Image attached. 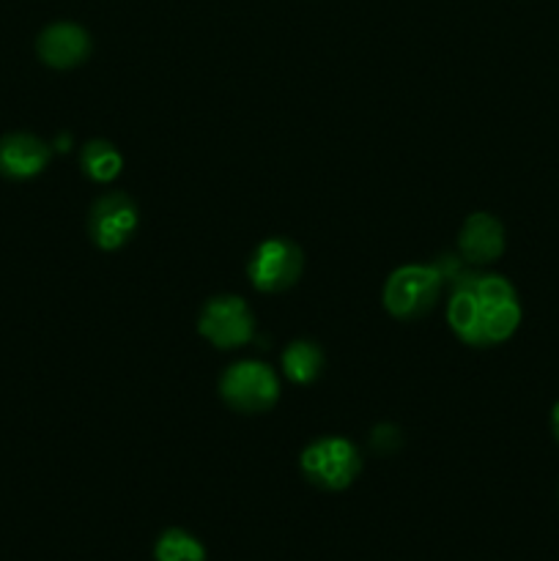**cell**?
Segmentation results:
<instances>
[{
	"label": "cell",
	"mask_w": 559,
	"mask_h": 561,
	"mask_svg": "<svg viewBox=\"0 0 559 561\" xmlns=\"http://www.w3.org/2000/svg\"><path fill=\"white\" fill-rule=\"evenodd\" d=\"M447 323L455 337L475 348L507 343L521 327V301L502 274H466L447 301Z\"/></svg>",
	"instance_id": "1"
},
{
	"label": "cell",
	"mask_w": 559,
	"mask_h": 561,
	"mask_svg": "<svg viewBox=\"0 0 559 561\" xmlns=\"http://www.w3.org/2000/svg\"><path fill=\"white\" fill-rule=\"evenodd\" d=\"M197 332L217 348H241L255 337V318L239 296H214L197 316Z\"/></svg>",
	"instance_id": "5"
},
{
	"label": "cell",
	"mask_w": 559,
	"mask_h": 561,
	"mask_svg": "<svg viewBox=\"0 0 559 561\" xmlns=\"http://www.w3.org/2000/svg\"><path fill=\"white\" fill-rule=\"evenodd\" d=\"M305 268V252L290 239H266L247 266L250 283L263 294H280L296 285Z\"/></svg>",
	"instance_id": "6"
},
{
	"label": "cell",
	"mask_w": 559,
	"mask_h": 561,
	"mask_svg": "<svg viewBox=\"0 0 559 561\" xmlns=\"http://www.w3.org/2000/svg\"><path fill=\"white\" fill-rule=\"evenodd\" d=\"M80 164L93 181L107 184V181H113L115 175L121 173V168H124V157H121V151L113 146V142L91 140L82 146Z\"/></svg>",
	"instance_id": "12"
},
{
	"label": "cell",
	"mask_w": 559,
	"mask_h": 561,
	"mask_svg": "<svg viewBox=\"0 0 559 561\" xmlns=\"http://www.w3.org/2000/svg\"><path fill=\"white\" fill-rule=\"evenodd\" d=\"M219 394L241 414H263L280 400V378L263 362H236L219 378Z\"/></svg>",
	"instance_id": "4"
},
{
	"label": "cell",
	"mask_w": 559,
	"mask_h": 561,
	"mask_svg": "<svg viewBox=\"0 0 559 561\" xmlns=\"http://www.w3.org/2000/svg\"><path fill=\"white\" fill-rule=\"evenodd\" d=\"M38 58L53 69H75L91 55V36L75 22H55L44 27L36 42Z\"/></svg>",
	"instance_id": "8"
},
{
	"label": "cell",
	"mask_w": 559,
	"mask_h": 561,
	"mask_svg": "<svg viewBox=\"0 0 559 561\" xmlns=\"http://www.w3.org/2000/svg\"><path fill=\"white\" fill-rule=\"evenodd\" d=\"M301 474L321 491H345L362 471V455L351 442L327 436L305 447L299 458Z\"/></svg>",
	"instance_id": "3"
},
{
	"label": "cell",
	"mask_w": 559,
	"mask_h": 561,
	"mask_svg": "<svg viewBox=\"0 0 559 561\" xmlns=\"http://www.w3.org/2000/svg\"><path fill=\"white\" fill-rule=\"evenodd\" d=\"M458 252L469 266H491L504 252V225L488 211L471 214L460 228Z\"/></svg>",
	"instance_id": "9"
},
{
	"label": "cell",
	"mask_w": 559,
	"mask_h": 561,
	"mask_svg": "<svg viewBox=\"0 0 559 561\" xmlns=\"http://www.w3.org/2000/svg\"><path fill=\"white\" fill-rule=\"evenodd\" d=\"M323 370V351L310 340H296L283 351V373L290 383H312Z\"/></svg>",
	"instance_id": "11"
},
{
	"label": "cell",
	"mask_w": 559,
	"mask_h": 561,
	"mask_svg": "<svg viewBox=\"0 0 559 561\" xmlns=\"http://www.w3.org/2000/svg\"><path fill=\"white\" fill-rule=\"evenodd\" d=\"M49 157H53V151L36 135L14 131V135H5L0 140V173L5 179H33L47 168Z\"/></svg>",
	"instance_id": "10"
},
{
	"label": "cell",
	"mask_w": 559,
	"mask_h": 561,
	"mask_svg": "<svg viewBox=\"0 0 559 561\" xmlns=\"http://www.w3.org/2000/svg\"><path fill=\"white\" fill-rule=\"evenodd\" d=\"M157 561H206V548L184 529H164L153 546Z\"/></svg>",
	"instance_id": "13"
},
{
	"label": "cell",
	"mask_w": 559,
	"mask_h": 561,
	"mask_svg": "<svg viewBox=\"0 0 559 561\" xmlns=\"http://www.w3.org/2000/svg\"><path fill=\"white\" fill-rule=\"evenodd\" d=\"M551 433H554V438H557V444H559V400L554 403V409H551Z\"/></svg>",
	"instance_id": "14"
},
{
	"label": "cell",
	"mask_w": 559,
	"mask_h": 561,
	"mask_svg": "<svg viewBox=\"0 0 559 561\" xmlns=\"http://www.w3.org/2000/svg\"><path fill=\"white\" fill-rule=\"evenodd\" d=\"M137 225H140V217H137L135 203L121 192L99 197L88 214V233L93 244L104 252L121 250L135 236Z\"/></svg>",
	"instance_id": "7"
},
{
	"label": "cell",
	"mask_w": 559,
	"mask_h": 561,
	"mask_svg": "<svg viewBox=\"0 0 559 561\" xmlns=\"http://www.w3.org/2000/svg\"><path fill=\"white\" fill-rule=\"evenodd\" d=\"M444 274L436 266H411L395 268L384 283V310L398 321H417L436 307L442 296Z\"/></svg>",
	"instance_id": "2"
}]
</instances>
